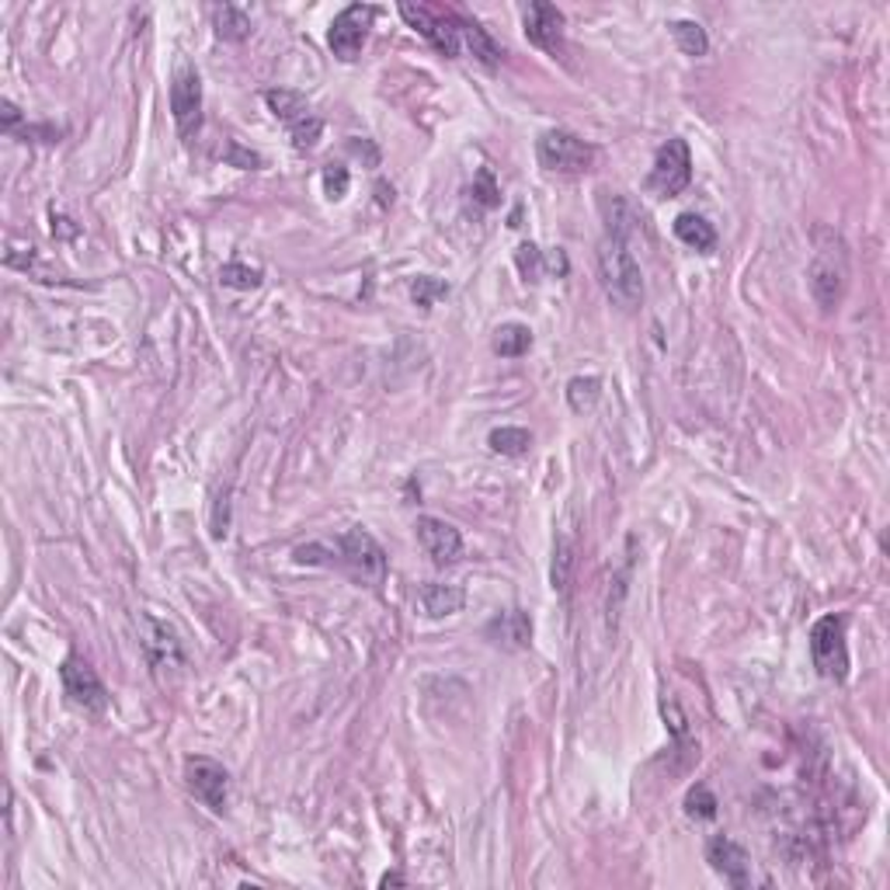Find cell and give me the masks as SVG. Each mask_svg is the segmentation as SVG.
Instances as JSON below:
<instances>
[{
    "label": "cell",
    "mask_w": 890,
    "mask_h": 890,
    "mask_svg": "<svg viewBox=\"0 0 890 890\" xmlns=\"http://www.w3.org/2000/svg\"><path fill=\"white\" fill-rule=\"evenodd\" d=\"M598 278L602 289L616 307L633 310L643 302V275L630 251V240L622 234H605L598 244Z\"/></svg>",
    "instance_id": "6da1fadb"
},
{
    "label": "cell",
    "mask_w": 890,
    "mask_h": 890,
    "mask_svg": "<svg viewBox=\"0 0 890 890\" xmlns=\"http://www.w3.org/2000/svg\"><path fill=\"white\" fill-rule=\"evenodd\" d=\"M818 240V251H814V261L807 269V278H810V296L818 299L821 310H835L842 296H845V286H849V251H845V240L835 234V230H821L814 234Z\"/></svg>",
    "instance_id": "7a4b0ae2"
},
{
    "label": "cell",
    "mask_w": 890,
    "mask_h": 890,
    "mask_svg": "<svg viewBox=\"0 0 890 890\" xmlns=\"http://www.w3.org/2000/svg\"><path fill=\"white\" fill-rule=\"evenodd\" d=\"M810 661L824 678H849V648H845V616H821L810 630Z\"/></svg>",
    "instance_id": "3957f363"
},
{
    "label": "cell",
    "mask_w": 890,
    "mask_h": 890,
    "mask_svg": "<svg viewBox=\"0 0 890 890\" xmlns=\"http://www.w3.org/2000/svg\"><path fill=\"white\" fill-rule=\"evenodd\" d=\"M264 102H269V108L275 111V119L286 122L296 150H313L317 146L320 132H324V122H320V116L310 108V102L302 98L299 91H286V87L264 91Z\"/></svg>",
    "instance_id": "277c9868"
},
{
    "label": "cell",
    "mask_w": 890,
    "mask_h": 890,
    "mask_svg": "<svg viewBox=\"0 0 890 890\" xmlns=\"http://www.w3.org/2000/svg\"><path fill=\"white\" fill-rule=\"evenodd\" d=\"M536 157L550 175H584V170L595 164V150H592V143L574 137V132L550 129L539 137Z\"/></svg>",
    "instance_id": "5b68a950"
},
{
    "label": "cell",
    "mask_w": 890,
    "mask_h": 890,
    "mask_svg": "<svg viewBox=\"0 0 890 890\" xmlns=\"http://www.w3.org/2000/svg\"><path fill=\"white\" fill-rule=\"evenodd\" d=\"M337 554L341 560H345L348 571L358 578V581H366V584H383L387 578V554H383V546L376 543L372 533H366L363 525H355L348 529L345 536L337 539Z\"/></svg>",
    "instance_id": "8992f818"
},
{
    "label": "cell",
    "mask_w": 890,
    "mask_h": 890,
    "mask_svg": "<svg viewBox=\"0 0 890 890\" xmlns=\"http://www.w3.org/2000/svg\"><path fill=\"white\" fill-rule=\"evenodd\" d=\"M170 116H175L181 140H192L202 129V78L188 63H181L170 78Z\"/></svg>",
    "instance_id": "52a82bcc"
},
{
    "label": "cell",
    "mask_w": 890,
    "mask_h": 890,
    "mask_svg": "<svg viewBox=\"0 0 890 890\" xmlns=\"http://www.w3.org/2000/svg\"><path fill=\"white\" fill-rule=\"evenodd\" d=\"M401 14L414 32H422L425 39L439 49L442 56H460V14L442 11V8H425V4H401Z\"/></svg>",
    "instance_id": "ba28073f"
},
{
    "label": "cell",
    "mask_w": 890,
    "mask_h": 890,
    "mask_svg": "<svg viewBox=\"0 0 890 890\" xmlns=\"http://www.w3.org/2000/svg\"><path fill=\"white\" fill-rule=\"evenodd\" d=\"M692 181V154L689 143L681 137H672L665 146L654 154V167H651V188L657 195H681Z\"/></svg>",
    "instance_id": "9c48e42d"
},
{
    "label": "cell",
    "mask_w": 890,
    "mask_h": 890,
    "mask_svg": "<svg viewBox=\"0 0 890 890\" xmlns=\"http://www.w3.org/2000/svg\"><path fill=\"white\" fill-rule=\"evenodd\" d=\"M60 678H63V692L73 707H81L84 713L108 710V689L102 686L98 672H94L84 657H67L60 668Z\"/></svg>",
    "instance_id": "30bf717a"
},
{
    "label": "cell",
    "mask_w": 890,
    "mask_h": 890,
    "mask_svg": "<svg viewBox=\"0 0 890 890\" xmlns=\"http://www.w3.org/2000/svg\"><path fill=\"white\" fill-rule=\"evenodd\" d=\"M372 17H376L372 4H352V8H345V11L334 17L331 32H328V43H331V52L337 56V60L352 63L355 56L363 52Z\"/></svg>",
    "instance_id": "8fae6325"
},
{
    "label": "cell",
    "mask_w": 890,
    "mask_h": 890,
    "mask_svg": "<svg viewBox=\"0 0 890 890\" xmlns=\"http://www.w3.org/2000/svg\"><path fill=\"white\" fill-rule=\"evenodd\" d=\"M185 783L188 790L195 793V797L210 807L213 814H223L226 807V786H230V775H226V769L213 759H202V755H195V759H188L185 762Z\"/></svg>",
    "instance_id": "7c38bea8"
},
{
    "label": "cell",
    "mask_w": 890,
    "mask_h": 890,
    "mask_svg": "<svg viewBox=\"0 0 890 890\" xmlns=\"http://www.w3.org/2000/svg\"><path fill=\"white\" fill-rule=\"evenodd\" d=\"M522 25H525V39L539 46L543 52H550V56L563 52V11L560 8L546 4V0H536V4L525 8Z\"/></svg>",
    "instance_id": "4fadbf2b"
},
{
    "label": "cell",
    "mask_w": 890,
    "mask_h": 890,
    "mask_svg": "<svg viewBox=\"0 0 890 890\" xmlns=\"http://www.w3.org/2000/svg\"><path fill=\"white\" fill-rule=\"evenodd\" d=\"M143 651L150 657V665H154V672L185 665V651H181L178 630L170 627V622L154 619V616H143Z\"/></svg>",
    "instance_id": "5bb4252c"
},
{
    "label": "cell",
    "mask_w": 890,
    "mask_h": 890,
    "mask_svg": "<svg viewBox=\"0 0 890 890\" xmlns=\"http://www.w3.org/2000/svg\"><path fill=\"white\" fill-rule=\"evenodd\" d=\"M418 543H422V550L439 563H456L460 554H463V536H460V529L456 525H449L446 519H435V515H422L418 519Z\"/></svg>",
    "instance_id": "9a60e30c"
},
{
    "label": "cell",
    "mask_w": 890,
    "mask_h": 890,
    "mask_svg": "<svg viewBox=\"0 0 890 890\" xmlns=\"http://www.w3.org/2000/svg\"><path fill=\"white\" fill-rule=\"evenodd\" d=\"M707 863L713 866V874H721L731 887L751 883V856L727 835H716L707 842Z\"/></svg>",
    "instance_id": "2e32d148"
},
{
    "label": "cell",
    "mask_w": 890,
    "mask_h": 890,
    "mask_svg": "<svg viewBox=\"0 0 890 890\" xmlns=\"http://www.w3.org/2000/svg\"><path fill=\"white\" fill-rule=\"evenodd\" d=\"M484 633L490 643H498L505 651H525L529 643H533V619H529L525 609H508L490 619Z\"/></svg>",
    "instance_id": "e0dca14e"
},
{
    "label": "cell",
    "mask_w": 890,
    "mask_h": 890,
    "mask_svg": "<svg viewBox=\"0 0 890 890\" xmlns=\"http://www.w3.org/2000/svg\"><path fill=\"white\" fill-rule=\"evenodd\" d=\"M418 602V609L428 616V619H446V616H456L463 605H466V592L460 584H442V581H428L418 589L414 595Z\"/></svg>",
    "instance_id": "ac0fdd59"
},
{
    "label": "cell",
    "mask_w": 890,
    "mask_h": 890,
    "mask_svg": "<svg viewBox=\"0 0 890 890\" xmlns=\"http://www.w3.org/2000/svg\"><path fill=\"white\" fill-rule=\"evenodd\" d=\"M675 237L686 244V248L692 251H703L710 254L716 248V230H713V223H707L703 216H696V213H681L675 216Z\"/></svg>",
    "instance_id": "d6986e66"
},
{
    "label": "cell",
    "mask_w": 890,
    "mask_h": 890,
    "mask_svg": "<svg viewBox=\"0 0 890 890\" xmlns=\"http://www.w3.org/2000/svg\"><path fill=\"white\" fill-rule=\"evenodd\" d=\"M460 39L466 43V49L477 56L484 67H498L501 63V46L490 39V35L477 22H470V17H463V14H460Z\"/></svg>",
    "instance_id": "ffe728a7"
},
{
    "label": "cell",
    "mask_w": 890,
    "mask_h": 890,
    "mask_svg": "<svg viewBox=\"0 0 890 890\" xmlns=\"http://www.w3.org/2000/svg\"><path fill=\"white\" fill-rule=\"evenodd\" d=\"M213 25H216V35L226 43H244L251 35V17L244 8H234V4H223L213 11Z\"/></svg>",
    "instance_id": "44dd1931"
},
{
    "label": "cell",
    "mask_w": 890,
    "mask_h": 890,
    "mask_svg": "<svg viewBox=\"0 0 890 890\" xmlns=\"http://www.w3.org/2000/svg\"><path fill=\"white\" fill-rule=\"evenodd\" d=\"M487 446L498 452V456H525L533 449V431L519 428V425H505L487 435Z\"/></svg>",
    "instance_id": "7402d4cb"
},
{
    "label": "cell",
    "mask_w": 890,
    "mask_h": 890,
    "mask_svg": "<svg viewBox=\"0 0 890 890\" xmlns=\"http://www.w3.org/2000/svg\"><path fill=\"white\" fill-rule=\"evenodd\" d=\"M529 348H533V331H529L525 324H501L495 331V355L522 358Z\"/></svg>",
    "instance_id": "603a6c76"
},
{
    "label": "cell",
    "mask_w": 890,
    "mask_h": 890,
    "mask_svg": "<svg viewBox=\"0 0 890 890\" xmlns=\"http://www.w3.org/2000/svg\"><path fill=\"white\" fill-rule=\"evenodd\" d=\"M668 28H672V35H675L678 49L686 52V56H707V52H710V35H707V28L699 25V22H689V17H678V22H672Z\"/></svg>",
    "instance_id": "cb8c5ba5"
},
{
    "label": "cell",
    "mask_w": 890,
    "mask_h": 890,
    "mask_svg": "<svg viewBox=\"0 0 890 890\" xmlns=\"http://www.w3.org/2000/svg\"><path fill=\"white\" fill-rule=\"evenodd\" d=\"M602 396V380L598 376H574L571 383H567V404H571L574 414H584L598 404Z\"/></svg>",
    "instance_id": "d4e9b609"
},
{
    "label": "cell",
    "mask_w": 890,
    "mask_h": 890,
    "mask_svg": "<svg viewBox=\"0 0 890 890\" xmlns=\"http://www.w3.org/2000/svg\"><path fill=\"white\" fill-rule=\"evenodd\" d=\"M446 296H449V286H446L442 278H431V275H418V278L411 282V299L418 302L422 310H431L435 302H439V299H446Z\"/></svg>",
    "instance_id": "484cf974"
},
{
    "label": "cell",
    "mask_w": 890,
    "mask_h": 890,
    "mask_svg": "<svg viewBox=\"0 0 890 890\" xmlns=\"http://www.w3.org/2000/svg\"><path fill=\"white\" fill-rule=\"evenodd\" d=\"M219 282L230 289H258L261 286V272L251 269V264H240V261H230L219 269Z\"/></svg>",
    "instance_id": "4316f807"
},
{
    "label": "cell",
    "mask_w": 890,
    "mask_h": 890,
    "mask_svg": "<svg viewBox=\"0 0 890 890\" xmlns=\"http://www.w3.org/2000/svg\"><path fill=\"white\" fill-rule=\"evenodd\" d=\"M686 814L689 818H703V821L716 818V797L707 786H692L686 793Z\"/></svg>",
    "instance_id": "83f0119b"
},
{
    "label": "cell",
    "mask_w": 890,
    "mask_h": 890,
    "mask_svg": "<svg viewBox=\"0 0 890 890\" xmlns=\"http://www.w3.org/2000/svg\"><path fill=\"white\" fill-rule=\"evenodd\" d=\"M473 199H477L484 210H495V205L501 202V188L495 185V175H490L487 167L477 170V181H473Z\"/></svg>",
    "instance_id": "f1b7e54d"
},
{
    "label": "cell",
    "mask_w": 890,
    "mask_h": 890,
    "mask_svg": "<svg viewBox=\"0 0 890 890\" xmlns=\"http://www.w3.org/2000/svg\"><path fill=\"white\" fill-rule=\"evenodd\" d=\"M324 195L331 202L345 199L348 195V167L345 164H328L324 167Z\"/></svg>",
    "instance_id": "f546056e"
},
{
    "label": "cell",
    "mask_w": 890,
    "mask_h": 890,
    "mask_svg": "<svg viewBox=\"0 0 890 890\" xmlns=\"http://www.w3.org/2000/svg\"><path fill=\"white\" fill-rule=\"evenodd\" d=\"M571 563H574L571 543L560 539L557 543V554H554V589L557 592H567V581H571Z\"/></svg>",
    "instance_id": "4dcf8cb0"
},
{
    "label": "cell",
    "mask_w": 890,
    "mask_h": 890,
    "mask_svg": "<svg viewBox=\"0 0 890 890\" xmlns=\"http://www.w3.org/2000/svg\"><path fill=\"white\" fill-rule=\"evenodd\" d=\"M515 261H519V269H522V275L525 278H539V272H543V254H539V248L536 244H522V248L515 251Z\"/></svg>",
    "instance_id": "1f68e13d"
},
{
    "label": "cell",
    "mask_w": 890,
    "mask_h": 890,
    "mask_svg": "<svg viewBox=\"0 0 890 890\" xmlns=\"http://www.w3.org/2000/svg\"><path fill=\"white\" fill-rule=\"evenodd\" d=\"M0 119H4V132H14L17 122H22V111H17V105L11 98L0 102Z\"/></svg>",
    "instance_id": "d6a6232c"
},
{
    "label": "cell",
    "mask_w": 890,
    "mask_h": 890,
    "mask_svg": "<svg viewBox=\"0 0 890 890\" xmlns=\"http://www.w3.org/2000/svg\"><path fill=\"white\" fill-rule=\"evenodd\" d=\"M230 161H237V164H244V167H254V164H261V157H258V154H244L240 146H230Z\"/></svg>",
    "instance_id": "836d02e7"
},
{
    "label": "cell",
    "mask_w": 890,
    "mask_h": 890,
    "mask_svg": "<svg viewBox=\"0 0 890 890\" xmlns=\"http://www.w3.org/2000/svg\"><path fill=\"white\" fill-rule=\"evenodd\" d=\"M380 883H383V887H390V883H404V877H401V874H387Z\"/></svg>",
    "instance_id": "e575fe53"
}]
</instances>
